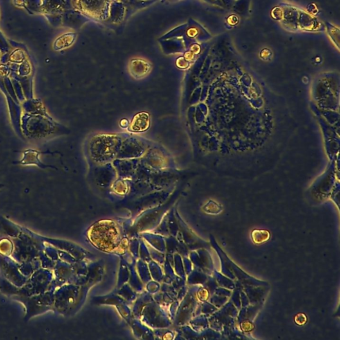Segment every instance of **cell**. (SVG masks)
Here are the masks:
<instances>
[{"instance_id":"1","label":"cell","mask_w":340,"mask_h":340,"mask_svg":"<svg viewBox=\"0 0 340 340\" xmlns=\"http://www.w3.org/2000/svg\"><path fill=\"white\" fill-rule=\"evenodd\" d=\"M90 241L98 249L112 252L120 246L121 235L111 221H101L92 226L89 232Z\"/></svg>"},{"instance_id":"2","label":"cell","mask_w":340,"mask_h":340,"mask_svg":"<svg viewBox=\"0 0 340 340\" xmlns=\"http://www.w3.org/2000/svg\"><path fill=\"white\" fill-rule=\"evenodd\" d=\"M149 117L147 113H139L134 117L130 129L135 132L145 131L149 127Z\"/></svg>"},{"instance_id":"3","label":"cell","mask_w":340,"mask_h":340,"mask_svg":"<svg viewBox=\"0 0 340 340\" xmlns=\"http://www.w3.org/2000/svg\"><path fill=\"white\" fill-rule=\"evenodd\" d=\"M252 240L256 244L267 242L270 238V233L266 230H254L252 233Z\"/></svg>"},{"instance_id":"4","label":"cell","mask_w":340,"mask_h":340,"mask_svg":"<svg viewBox=\"0 0 340 340\" xmlns=\"http://www.w3.org/2000/svg\"><path fill=\"white\" fill-rule=\"evenodd\" d=\"M294 321L295 323L298 324V325H304V324L307 322V317H306L305 314L300 313V314L296 315V317H295Z\"/></svg>"}]
</instances>
